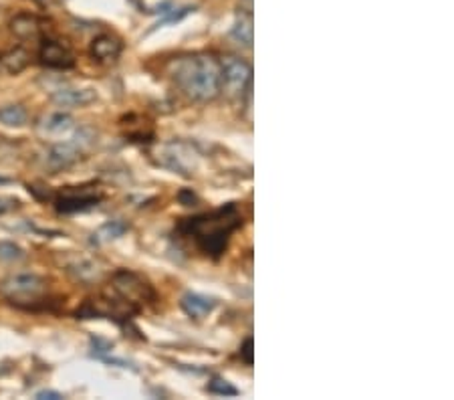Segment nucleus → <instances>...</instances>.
Returning <instances> with one entry per match:
<instances>
[{
	"label": "nucleus",
	"instance_id": "obj_1",
	"mask_svg": "<svg viewBox=\"0 0 454 400\" xmlns=\"http://www.w3.org/2000/svg\"><path fill=\"white\" fill-rule=\"evenodd\" d=\"M176 85L194 102H210L222 89L220 63L213 55H190L176 63Z\"/></svg>",
	"mask_w": 454,
	"mask_h": 400
},
{
	"label": "nucleus",
	"instance_id": "obj_2",
	"mask_svg": "<svg viewBox=\"0 0 454 400\" xmlns=\"http://www.w3.org/2000/svg\"><path fill=\"white\" fill-rule=\"evenodd\" d=\"M242 225V216L235 204H226L210 214L188 218L180 227L190 237H194L198 247L213 257H220L226 249L228 235Z\"/></svg>",
	"mask_w": 454,
	"mask_h": 400
},
{
	"label": "nucleus",
	"instance_id": "obj_3",
	"mask_svg": "<svg viewBox=\"0 0 454 400\" xmlns=\"http://www.w3.org/2000/svg\"><path fill=\"white\" fill-rule=\"evenodd\" d=\"M220 89H224L233 97H242L246 85L253 81V67L239 57H226L220 63Z\"/></svg>",
	"mask_w": 454,
	"mask_h": 400
},
{
	"label": "nucleus",
	"instance_id": "obj_4",
	"mask_svg": "<svg viewBox=\"0 0 454 400\" xmlns=\"http://www.w3.org/2000/svg\"><path fill=\"white\" fill-rule=\"evenodd\" d=\"M0 289L12 303H21V301H28V299H39L47 292V281L39 275H32V273H21V275L8 277L0 285Z\"/></svg>",
	"mask_w": 454,
	"mask_h": 400
},
{
	"label": "nucleus",
	"instance_id": "obj_5",
	"mask_svg": "<svg viewBox=\"0 0 454 400\" xmlns=\"http://www.w3.org/2000/svg\"><path fill=\"white\" fill-rule=\"evenodd\" d=\"M111 283H113L115 294L119 295L121 299L130 301V303L146 301V299H152V297H154L152 287H150L139 275H135L132 271H126V269L117 271V273L113 275Z\"/></svg>",
	"mask_w": 454,
	"mask_h": 400
},
{
	"label": "nucleus",
	"instance_id": "obj_6",
	"mask_svg": "<svg viewBox=\"0 0 454 400\" xmlns=\"http://www.w3.org/2000/svg\"><path fill=\"white\" fill-rule=\"evenodd\" d=\"M41 65L49 69H71L75 65L73 53L57 41H43L39 49Z\"/></svg>",
	"mask_w": 454,
	"mask_h": 400
},
{
	"label": "nucleus",
	"instance_id": "obj_7",
	"mask_svg": "<svg viewBox=\"0 0 454 400\" xmlns=\"http://www.w3.org/2000/svg\"><path fill=\"white\" fill-rule=\"evenodd\" d=\"M121 49L124 47H121L119 39H115L111 35H99V37L93 39V43L89 47V53L99 63H113V61L119 59Z\"/></svg>",
	"mask_w": 454,
	"mask_h": 400
},
{
	"label": "nucleus",
	"instance_id": "obj_8",
	"mask_svg": "<svg viewBox=\"0 0 454 400\" xmlns=\"http://www.w3.org/2000/svg\"><path fill=\"white\" fill-rule=\"evenodd\" d=\"M81 150L79 146L71 140V142H65V144H57L49 150L47 154V162L53 170H65L69 166H73L75 162L81 158Z\"/></svg>",
	"mask_w": 454,
	"mask_h": 400
},
{
	"label": "nucleus",
	"instance_id": "obj_9",
	"mask_svg": "<svg viewBox=\"0 0 454 400\" xmlns=\"http://www.w3.org/2000/svg\"><path fill=\"white\" fill-rule=\"evenodd\" d=\"M99 196L95 194H81V196H73V194H65L63 198L57 200V211L63 214L71 213H83V211H89L93 207L99 204Z\"/></svg>",
	"mask_w": 454,
	"mask_h": 400
},
{
	"label": "nucleus",
	"instance_id": "obj_10",
	"mask_svg": "<svg viewBox=\"0 0 454 400\" xmlns=\"http://www.w3.org/2000/svg\"><path fill=\"white\" fill-rule=\"evenodd\" d=\"M51 99L61 107H81L95 102V91H91V89H59L51 95Z\"/></svg>",
	"mask_w": 454,
	"mask_h": 400
},
{
	"label": "nucleus",
	"instance_id": "obj_11",
	"mask_svg": "<svg viewBox=\"0 0 454 400\" xmlns=\"http://www.w3.org/2000/svg\"><path fill=\"white\" fill-rule=\"evenodd\" d=\"M43 28H45V23L41 19L32 17V15H19L10 23V30L19 39H39Z\"/></svg>",
	"mask_w": 454,
	"mask_h": 400
},
{
	"label": "nucleus",
	"instance_id": "obj_12",
	"mask_svg": "<svg viewBox=\"0 0 454 400\" xmlns=\"http://www.w3.org/2000/svg\"><path fill=\"white\" fill-rule=\"evenodd\" d=\"M214 305H216V303H214L213 299H208V297H204V295L186 294L182 297V309L186 312L190 318H196V320L208 316L214 309Z\"/></svg>",
	"mask_w": 454,
	"mask_h": 400
},
{
	"label": "nucleus",
	"instance_id": "obj_13",
	"mask_svg": "<svg viewBox=\"0 0 454 400\" xmlns=\"http://www.w3.org/2000/svg\"><path fill=\"white\" fill-rule=\"evenodd\" d=\"M28 63H30V55L23 47H14V49H8V51H4V53L0 55V65L8 73H12V75L25 71L28 67Z\"/></svg>",
	"mask_w": 454,
	"mask_h": 400
},
{
	"label": "nucleus",
	"instance_id": "obj_14",
	"mask_svg": "<svg viewBox=\"0 0 454 400\" xmlns=\"http://www.w3.org/2000/svg\"><path fill=\"white\" fill-rule=\"evenodd\" d=\"M28 122L27 109L23 106H4L0 107V124L8 128H21Z\"/></svg>",
	"mask_w": 454,
	"mask_h": 400
},
{
	"label": "nucleus",
	"instance_id": "obj_15",
	"mask_svg": "<svg viewBox=\"0 0 454 400\" xmlns=\"http://www.w3.org/2000/svg\"><path fill=\"white\" fill-rule=\"evenodd\" d=\"M233 37L244 47H253V17H250V12L239 15L237 23L233 27Z\"/></svg>",
	"mask_w": 454,
	"mask_h": 400
},
{
	"label": "nucleus",
	"instance_id": "obj_16",
	"mask_svg": "<svg viewBox=\"0 0 454 400\" xmlns=\"http://www.w3.org/2000/svg\"><path fill=\"white\" fill-rule=\"evenodd\" d=\"M73 128V117L69 113H51L43 122V132L63 133Z\"/></svg>",
	"mask_w": 454,
	"mask_h": 400
},
{
	"label": "nucleus",
	"instance_id": "obj_17",
	"mask_svg": "<svg viewBox=\"0 0 454 400\" xmlns=\"http://www.w3.org/2000/svg\"><path fill=\"white\" fill-rule=\"evenodd\" d=\"M128 231V225L121 222V220H109L106 222L99 231H97V240H111V239H119L124 233Z\"/></svg>",
	"mask_w": 454,
	"mask_h": 400
},
{
	"label": "nucleus",
	"instance_id": "obj_18",
	"mask_svg": "<svg viewBox=\"0 0 454 400\" xmlns=\"http://www.w3.org/2000/svg\"><path fill=\"white\" fill-rule=\"evenodd\" d=\"M23 257H25V251L17 242H10V240L0 242V261L12 263V261H21Z\"/></svg>",
	"mask_w": 454,
	"mask_h": 400
},
{
	"label": "nucleus",
	"instance_id": "obj_19",
	"mask_svg": "<svg viewBox=\"0 0 454 400\" xmlns=\"http://www.w3.org/2000/svg\"><path fill=\"white\" fill-rule=\"evenodd\" d=\"M208 392L216 394V397H237L239 394V390L222 378H214L213 382L208 384Z\"/></svg>",
	"mask_w": 454,
	"mask_h": 400
},
{
	"label": "nucleus",
	"instance_id": "obj_20",
	"mask_svg": "<svg viewBox=\"0 0 454 400\" xmlns=\"http://www.w3.org/2000/svg\"><path fill=\"white\" fill-rule=\"evenodd\" d=\"M19 198H12V196H0V214L10 213L14 209H19Z\"/></svg>",
	"mask_w": 454,
	"mask_h": 400
},
{
	"label": "nucleus",
	"instance_id": "obj_21",
	"mask_svg": "<svg viewBox=\"0 0 454 400\" xmlns=\"http://www.w3.org/2000/svg\"><path fill=\"white\" fill-rule=\"evenodd\" d=\"M241 360L244 364H253V338H246L241 346Z\"/></svg>",
	"mask_w": 454,
	"mask_h": 400
},
{
	"label": "nucleus",
	"instance_id": "obj_22",
	"mask_svg": "<svg viewBox=\"0 0 454 400\" xmlns=\"http://www.w3.org/2000/svg\"><path fill=\"white\" fill-rule=\"evenodd\" d=\"M28 192H30L34 198H39V200H51V198H53L51 190H47L45 187H34V184H28Z\"/></svg>",
	"mask_w": 454,
	"mask_h": 400
},
{
	"label": "nucleus",
	"instance_id": "obj_23",
	"mask_svg": "<svg viewBox=\"0 0 454 400\" xmlns=\"http://www.w3.org/2000/svg\"><path fill=\"white\" fill-rule=\"evenodd\" d=\"M190 10H192V8H190V6H186V8H180L178 12H170V15H168V17H166L164 21H160V23H158V27H160V25H166V23H176V21L184 19V17H186Z\"/></svg>",
	"mask_w": 454,
	"mask_h": 400
},
{
	"label": "nucleus",
	"instance_id": "obj_24",
	"mask_svg": "<svg viewBox=\"0 0 454 400\" xmlns=\"http://www.w3.org/2000/svg\"><path fill=\"white\" fill-rule=\"evenodd\" d=\"M178 198H180V202H182L184 207H192V204L196 202V194H194L192 190H182V192L178 194Z\"/></svg>",
	"mask_w": 454,
	"mask_h": 400
},
{
	"label": "nucleus",
	"instance_id": "obj_25",
	"mask_svg": "<svg viewBox=\"0 0 454 400\" xmlns=\"http://www.w3.org/2000/svg\"><path fill=\"white\" fill-rule=\"evenodd\" d=\"M34 399L39 400H61L63 399V394L61 392H57V390H41V392H37V397Z\"/></svg>",
	"mask_w": 454,
	"mask_h": 400
}]
</instances>
